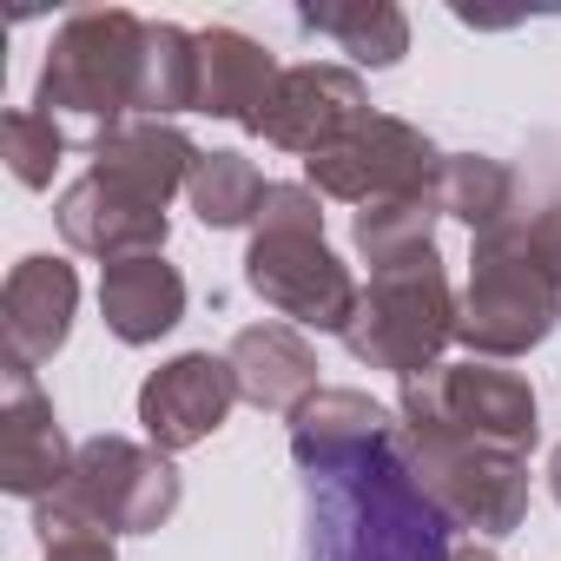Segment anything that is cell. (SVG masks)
<instances>
[{"label":"cell","instance_id":"obj_1","mask_svg":"<svg viewBox=\"0 0 561 561\" xmlns=\"http://www.w3.org/2000/svg\"><path fill=\"white\" fill-rule=\"evenodd\" d=\"M298 561H456L443 508L416 489L397 443L305 476Z\"/></svg>","mask_w":561,"mask_h":561},{"label":"cell","instance_id":"obj_2","mask_svg":"<svg viewBox=\"0 0 561 561\" xmlns=\"http://www.w3.org/2000/svg\"><path fill=\"white\" fill-rule=\"evenodd\" d=\"M244 285L298 331H337V337L351 331V318L364 305L357 277L324 244V211H318L311 185L264 192V211H257V231L244 251Z\"/></svg>","mask_w":561,"mask_h":561},{"label":"cell","instance_id":"obj_3","mask_svg":"<svg viewBox=\"0 0 561 561\" xmlns=\"http://www.w3.org/2000/svg\"><path fill=\"white\" fill-rule=\"evenodd\" d=\"M139 73H146V21L126 8H93L73 14L54 34V54L41 67L34 113L73 119L93 146L119 133L139 113Z\"/></svg>","mask_w":561,"mask_h":561},{"label":"cell","instance_id":"obj_4","mask_svg":"<svg viewBox=\"0 0 561 561\" xmlns=\"http://www.w3.org/2000/svg\"><path fill=\"white\" fill-rule=\"evenodd\" d=\"M179 508V469L126 436H93L73 449V476L34 502L41 541L54 535H152Z\"/></svg>","mask_w":561,"mask_h":561},{"label":"cell","instance_id":"obj_5","mask_svg":"<svg viewBox=\"0 0 561 561\" xmlns=\"http://www.w3.org/2000/svg\"><path fill=\"white\" fill-rule=\"evenodd\" d=\"M561 318V277L515 238V225H489L476 238V271L456 311V344H469L476 357H522L535 351Z\"/></svg>","mask_w":561,"mask_h":561},{"label":"cell","instance_id":"obj_6","mask_svg":"<svg viewBox=\"0 0 561 561\" xmlns=\"http://www.w3.org/2000/svg\"><path fill=\"white\" fill-rule=\"evenodd\" d=\"M397 456L410 462L416 489L443 508L449 528H469V535H489V541L522 528V515H528V456L469 443V436L436 430V423H397Z\"/></svg>","mask_w":561,"mask_h":561},{"label":"cell","instance_id":"obj_7","mask_svg":"<svg viewBox=\"0 0 561 561\" xmlns=\"http://www.w3.org/2000/svg\"><path fill=\"white\" fill-rule=\"evenodd\" d=\"M456 311H462V298L449 291L443 257H416V264L377 271L364 285V305H357L344 344L357 364L397 370L410 383V377L436 370V351L456 337Z\"/></svg>","mask_w":561,"mask_h":561},{"label":"cell","instance_id":"obj_8","mask_svg":"<svg viewBox=\"0 0 561 561\" xmlns=\"http://www.w3.org/2000/svg\"><path fill=\"white\" fill-rule=\"evenodd\" d=\"M403 423H436V430H456V436L508 449V456H528L541 436L535 390L495 364H436V370L410 377L403 383Z\"/></svg>","mask_w":561,"mask_h":561},{"label":"cell","instance_id":"obj_9","mask_svg":"<svg viewBox=\"0 0 561 561\" xmlns=\"http://www.w3.org/2000/svg\"><path fill=\"white\" fill-rule=\"evenodd\" d=\"M443 152L390 113H370L357 133H344L331 152L305 159V179L318 198H344V205H390V198H423L436 192Z\"/></svg>","mask_w":561,"mask_h":561},{"label":"cell","instance_id":"obj_10","mask_svg":"<svg viewBox=\"0 0 561 561\" xmlns=\"http://www.w3.org/2000/svg\"><path fill=\"white\" fill-rule=\"evenodd\" d=\"M370 119V106H364V80L351 73V67H285V80L271 87V100H264V113L251 119V133L264 139V146H277V152H305V159H318V152H331L344 133H357Z\"/></svg>","mask_w":561,"mask_h":561},{"label":"cell","instance_id":"obj_11","mask_svg":"<svg viewBox=\"0 0 561 561\" xmlns=\"http://www.w3.org/2000/svg\"><path fill=\"white\" fill-rule=\"evenodd\" d=\"M231 403H238L231 364L211 357V351H185V357H172L165 370L146 377V390H139V423H146V436H152L159 456H179V449L205 443V436L231 416Z\"/></svg>","mask_w":561,"mask_h":561},{"label":"cell","instance_id":"obj_12","mask_svg":"<svg viewBox=\"0 0 561 561\" xmlns=\"http://www.w3.org/2000/svg\"><path fill=\"white\" fill-rule=\"evenodd\" d=\"M73 476V449L60 436L54 403L41 397L34 370L8 364V410H0V489H14L27 502L54 495Z\"/></svg>","mask_w":561,"mask_h":561},{"label":"cell","instance_id":"obj_13","mask_svg":"<svg viewBox=\"0 0 561 561\" xmlns=\"http://www.w3.org/2000/svg\"><path fill=\"white\" fill-rule=\"evenodd\" d=\"M73 305H80V277L60 257H21L8 291H0V331H8V364L41 370L67 331H73Z\"/></svg>","mask_w":561,"mask_h":561},{"label":"cell","instance_id":"obj_14","mask_svg":"<svg viewBox=\"0 0 561 561\" xmlns=\"http://www.w3.org/2000/svg\"><path fill=\"white\" fill-rule=\"evenodd\" d=\"M54 218H60V238H67L73 251L106 257V264H119V257H152V251L165 244V211L146 205V198H133V192H119V185L100 179V172H87L80 185H67V198H60Z\"/></svg>","mask_w":561,"mask_h":561},{"label":"cell","instance_id":"obj_15","mask_svg":"<svg viewBox=\"0 0 561 561\" xmlns=\"http://www.w3.org/2000/svg\"><path fill=\"white\" fill-rule=\"evenodd\" d=\"M225 364L238 377V397L271 410V416H298L318 397V351L305 344L298 324H251V331H238Z\"/></svg>","mask_w":561,"mask_h":561},{"label":"cell","instance_id":"obj_16","mask_svg":"<svg viewBox=\"0 0 561 561\" xmlns=\"http://www.w3.org/2000/svg\"><path fill=\"white\" fill-rule=\"evenodd\" d=\"M192 165H198V146H192L172 119H126L119 133H106V139L93 146V172L113 179L119 192L159 205V211H165V198L192 179Z\"/></svg>","mask_w":561,"mask_h":561},{"label":"cell","instance_id":"obj_17","mask_svg":"<svg viewBox=\"0 0 561 561\" xmlns=\"http://www.w3.org/2000/svg\"><path fill=\"white\" fill-rule=\"evenodd\" d=\"M397 443V423L383 403H370L364 390H318L298 416H291V456L298 469H337V462H357L370 449Z\"/></svg>","mask_w":561,"mask_h":561},{"label":"cell","instance_id":"obj_18","mask_svg":"<svg viewBox=\"0 0 561 561\" xmlns=\"http://www.w3.org/2000/svg\"><path fill=\"white\" fill-rule=\"evenodd\" d=\"M285 80L277 60L238 34V27H205L198 34V93H192V113H211V119H238L251 126L271 100V87Z\"/></svg>","mask_w":561,"mask_h":561},{"label":"cell","instance_id":"obj_19","mask_svg":"<svg viewBox=\"0 0 561 561\" xmlns=\"http://www.w3.org/2000/svg\"><path fill=\"white\" fill-rule=\"evenodd\" d=\"M100 318L119 344H159L185 318V277L152 251V257H119L100 277Z\"/></svg>","mask_w":561,"mask_h":561},{"label":"cell","instance_id":"obj_20","mask_svg":"<svg viewBox=\"0 0 561 561\" xmlns=\"http://www.w3.org/2000/svg\"><path fill=\"white\" fill-rule=\"evenodd\" d=\"M436 192L423 198H390V205H364L357 211V257L377 271H397V264H416V257H436Z\"/></svg>","mask_w":561,"mask_h":561},{"label":"cell","instance_id":"obj_21","mask_svg":"<svg viewBox=\"0 0 561 561\" xmlns=\"http://www.w3.org/2000/svg\"><path fill=\"white\" fill-rule=\"evenodd\" d=\"M298 27L337 41L357 67H397L410 54V21H403V8H390V0H357V8H305Z\"/></svg>","mask_w":561,"mask_h":561},{"label":"cell","instance_id":"obj_22","mask_svg":"<svg viewBox=\"0 0 561 561\" xmlns=\"http://www.w3.org/2000/svg\"><path fill=\"white\" fill-rule=\"evenodd\" d=\"M185 192H192V211H198V225H211V231H231V225H257L271 179H264V172H257L244 152H198V165H192Z\"/></svg>","mask_w":561,"mask_h":561},{"label":"cell","instance_id":"obj_23","mask_svg":"<svg viewBox=\"0 0 561 561\" xmlns=\"http://www.w3.org/2000/svg\"><path fill=\"white\" fill-rule=\"evenodd\" d=\"M198 93V34L172 21H146V73H139V119L192 113Z\"/></svg>","mask_w":561,"mask_h":561},{"label":"cell","instance_id":"obj_24","mask_svg":"<svg viewBox=\"0 0 561 561\" xmlns=\"http://www.w3.org/2000/svg\"><path fill=\"white\" fill-rule=\"evenodd\" d=\"M436 211L462 218V225L482 238L489 225H502V218L515 211V172H508L502 159L456 152V159H443V172H436Z\"/></svg>","mask_w":561,"mask_h":561},{"label":"cell","instance_id":"obj_25","mask_svg":"<svg viewBox=\"0 0 561 561\" xmlns=\"http://www.w3.org/2000/svg\"><path fill=\"white\" fill-rule=\"evenodd\" d=\"M0 146H8L14 179L41 192V185H54V165H60V152H67V133H60V119H47V113H8V119H0Z\"/></svg>","mask_w":561,"mask_h":561},{"label":"cell","instance_id":"obj_26","mask_svg":"<svg viewBox=\"0 0 561 561\" xmlns=\"http://www.w3.org/2000/svg\"><path fill=\"white\" fill-rule=\"evenodd\" d=\"M508 225H515V238H522V244H528L554 277H561V205H535V211H528V205H515V211H508Z\"/></svg>","mask_w":561,"mask_h":561},{"label":"cell","instance_id":"obj_27","mask_svg":"<svg viewBox=\"0 0 561 561\" xmlns=\"http://www.w3.org/2000/svg\"><path fill=\"white\" fill-rule=\"evenodd\" d=\"M47 561H119V554H113V535H54Z\"/></svg>","mask_w":561,"mask_h":561},{"label":"cell","instance_id":"obj_28","mask_svg":"<svg viewBox=\"0 0 561 561\" xmlns=\"http://www.w3.org/2000/svg\"><path fill=\"white\" fill-rule=\"evenodd\" d=\"M548 489H554V502H561V449L548 456Z\"/></svg>","mask_w":561,"mask_h":561},{"label":"cell","instance_id":"obj_29","mask_svg":"<svg viewBox=\"0 0 561 561\" xmlns=\"http://www.w3.org/2000/svg\"><path fill=\"white\" fill-rule=\"evenodd\" d=\"M456 561H495V554H489V548H476V541H469V548H456Z\"/></svg>","mask_w":561,"mask_h":561}]
</instances>
